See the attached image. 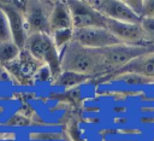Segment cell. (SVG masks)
I'll list each match as a JSON object with an SVG mask.
<instances>
[{
    "label": "cell",
    "mask_w": 154,
    "mask_h": 141,
    "mask_svg": "<svg viewBox=\"0 0 154 141\" xmlns=\"http://www.w3.org/2000/svg\"><path fill=\"white\" fill-rule=\"evenodd\" d=\"M89 2L107 19L126 23H141L142 18L135 14L126 6L124 0H96Z\"/></svg>",
    "instance_id": "ba28073f"
},
{
    "label": "cell",
    "mask_w": 154,
    "mask_h": 141,
    "mask_svg": "<svg viewBox=\"0 0 154 141\" xmlns=\"http://www.w3.org/2000/svg\"><path fill=\"white\" fill-rule=\"evenodd\" d=\"M34 141H58L65 140L64 134L59 133H31L29 136Z\"/></svg>",
    "instance_id": "ac0fdd59"
},
{
    "label": "cell",
    "mask_w": 154,
    "mask_h": 141,
    "mask_svg": "<svg viewBox=\"0 0 154 141\" xmlns=\"http://www.w3.org/2000/svg\"><path fill=\"white\" fill-rule=\"evenodd\" d=\"M61 72H73L88 77L108 74L101 49H91L71 41L60 52Z\"/></svg>",
    "instance_id": "6da1fadb"
},
{
    "label": "cell",
    "mask_w": 154,
    "mask_h": 141,
    "mask_svg": "<svg viewBox=\"0 0 154 141\" xmlns=\"http://www.w3.org/2000/svg\"><path fill=\"white\" fill-rule=\"evenodd\" d=\"M141 28L143 31V42L154 45V18H142Z\"/></svg>",
    "instance_id": "2e32d148"
},
{
    "label": "cell",
    "mask_w": 154,
    "mask_h": 141,
    "mask_svg": "<svg viewBox=\"0 0 154 141\" xmlns=\"http://www.w3.org/2000/svg\"><path fill=\"white\" fill-rule=\"evenodd\" d=\"M103 55V61L106 65V69L108 71L107 75L113 74L122 67L126 66L128 64L132 63L134 60L154 53V45L148 43H137V45H130V43H118L116 46L101 49Z\"/></svg>",
    "instance_id": "3957f363"
},
{
    "label": "cell",
    "mask_w": 154,
    "mask_h": 141,
    "mask_svg": "<svg viewBox=\"0 0 154 141\" xmlns=\"http://www.w3.org/2000/svg\"><path fill=\"white\" fill-rule=\"evenodd\" d=\"M54 1H26L24 11L30 34H49V16Z\"/></svg>",
    "instance_id": "5b68a950"
},
{
    "label": "cell",
    "mask_w": 154,
    "mask_h": 141,
    "mask_svg": "<svg viewBox=\"0 0 154 141\" xmlns=\"http://www.w3.org/2000/svg\"><path fill=\"white\" fill-rule=\"evenodd\" d=\"M24 51L34 59L49 67L53 80L61 74L60 53L53 43L49 34H30L25 42Z\"/></svg>",
    "instance_id": "7a4b0ae2"
},
{
    "label": "cell",
    "mask_w": 154,
    "mask_h": 141,
    "mask_svg": "<svg viewBox=\"0 0 154 141\" xmlns=\"http://www.w3.org/2000/svg\"><path fill=\"white\" fill-rule=\"evenodd\" d=\"M124 72H132L141 76H144L147 78H150L154 81V53L143 55L132 63L128 64L126 66L122 67L120 70L109 74V75H117V74H124Z\"/></svg>",
    "instance_id": "8fae6325"
},
{
    "label": "cell",
    "mask_w": 154,
    "mask_h": 141,
    "mask_svg": "<svg viewBox=\"0 0 154 141\" xmlns=\"http://www.w3.org/2000/svg\"><path fill=\"white\" fill-rule=\"evenodd\" d=\"M109 76L111 81L122 82L129 86H149L154 84V81L150 78H147L144 76L132 74V72H124V74H117V75H107Z\"/></svg>",
    "instance_id": "4fadbf2b"
},
{
    "label": "cell",
    "mask_w": 154,
    "mask_h": 141,
    "mask_svg": "<svg viewBox=\"0 0 154 141\" xmlns=\"http://www.w3.org/2000/svg\"><path fill=\"white\" fill-rule=\"evenodd\" d=\"M34 77H35L36 80H38V81H43V82H46V81L52 80V78H53V75H52L49 67H48L47 65L43 64V65H41V66L38 67V70L36 71V74L34 75Z\"/></svg>",
    "instance_id": "ffe728a7"
},
{
    "label": "cell",
    "mask_w": 154,
    "mask_h": 141,
    "mask_svg": "<svg viewBox=\"0 0 154 141\" xmlns=\"http://www.w3.org/2000/svg\"><path fill=\"white\" fill-rule=\"evenodd\" d=\"M126 6L138 17L142 18L143 13V0H124Z\"/></svg>",
    "instance_id": "44dd1931"
},
{
    "label": "cell",
    "mask_w": 154,
    "mask_h": 141,
    "mask_svg": "<svg viewBox=\"0 0 154 141\" xmlns=\"http://www.w3.org/2000/svg\"><path fill=\"white\" fill-rule=\"evenodd\" d=\"M6 41H12V37H11L7 16L2 10V7L0 6V42H6Z\"/></svg>",
    "instance_id": "e0dca14e"
},
{
    "label": "cell",
    "mask_w": 154,
    "mask_h": 141,
    "mask_svg": "<svg viewBox=\"0 0 154 141\" xmlns=\"http://www.w3.org/2000/svg\"><path fill=\"white\" fill-rule=\"evenodd\" d=\"M73 31H75L73 29H63V30H57L49 34L59 53L73 40Z\"/></svg>",
    "instance_id": "9a60e30c"
},
{
    "label": "cell",
    "mask_w": 154,
    "mask_h": 141,
    "mask_svg": "<svg viewBox=\"0 0 154 141\" xmlns=\"http://www.w3.org/2000/svg\"><path fill=\"white\" fill-rule=\"evenodd\" d=\"M70 8L73 30L87 28H106V18L95 10L89 1L70 0L66 1Z\"/></svg>",
    "instance_id": "277c9868"
},
{
    "label": "cell",
    "mask_w": 154,
    "mask_h": 141,
    "mask_svg": "<svg viewBox=\"0 0 154 141\" xmlns=\"http://www.w3.org/2000/svg\"><path fill=\"white\" fill-rule=\"evenodd\" d=\"M64 141H71V140H69V139H67V137L65 136V140H64Z\"/></svg>",
    "instance_id": "603a6c76"
},
{
    "label": "cell",
    "mask_w": 154,
    "mask_h": 141,
    "mask_svg": "<svg viewBox=\"0 0 154 141\" xmlns=\"http://www.w3.org/2000/svg\"><path fill=\"white\" fill-rule=\"evenodd\" d=\"M106 29L109 30L120 43H144L143 42V31L141 23H126L117 22L106 18Z\"/></svg>",
    "instance_id": "9c48e42d"
},
{
    "label": "cell",
    "mask_w": 154,
    "mask_h": 141,
    "mask_svg": "<svg viewBox=\"0 0 154 141\" xmlns=\"http://www.w3.org/2000/svg\"><path fill=\"white\" fill-rule=\"evenodd\" d=\"M73 41L91 49H105L120 43L119 40L106 28H87L75 30Z\"/></svg>",
    "instance_id": "8992f818"
},
{
    "label": "cell",
    "mask_w": 154,
    "mask_h": 141,
    "mask_svg": "<svg viewBox=\"0 0 154 141\" xmlns=\"http://www.w3.org/2000/svg\"><path fill=\"white\" fill-rule=\"evenodd\" d=\"M65 136L71 141H85L81 130H79V127L76 122H69V124L66 125Z\"/></svg>",
    "instance_id": "d6986e66"
},
{
    "label": "cell",
    "mask_w": 154,
    "mask_h": 141,
    "mask_svg": "<svg viewBox=\"0 0 154 141\" xmlns=\"http://www.w3.org/2000/svg\"><path fill=\"white\" fill-rule=\"evenodd\" d=\"M90 77L88 76H83V75H77L73 72H61L55 80H54V84L65 87V88H72L76 86H81L82 83L87 82Z\"/></svg>",
    "instance_id": "5bb4252c"
},
{
    "label": "cell",
    "mask_w": 154,
    "mask_h": 141,
    "mask_svg": "<svg viewBox=\"0 0 154 141\" xmlns=\"http://www.w3.org/2000/svg\"><path fill=\"white\" fill-rule=\"evenodd\" d=\"M22 49L13 42H0V65H7L13 63L20 57Z\"/></svg>",
    "instance_id": "7c38bea8"
},
{
    "label": "cell",
    "mask_w": 154,
    "mask_h": 141,
    "mask_svg": "<svg viewBox=\"0 0 154 141\" xmlns=\"http://www.w3.org/2000/svg\"><path fill=\"white\" fill-rule=\"evenodd\" d=\"M63 29H73L70 8L66 1H54L49 16V34Z\"/></svg>",
    "instance_id": "30bf717a"
},
{
    "label": "cell",
    "mask_w": 154,
    "mask_h": 141,
    "mask_svg": "<svg viewBox=\"0 0 154 141\" xmlns=\"http://www.w3.org/2000/svg\"><path fill=\"white\" fill-rule=\"evenodd\" d=\"M142 18H154V0H143Z\"/></svg>",
    "instance_id": "7402d4cb"
},
{
    "label": "cell",
    "mask_w": 154,
    "mask_h": 141,
    "mask_svg": "<svg viewBox=\"0 0 154 141\" xmlns=\"http://www.w3.org/2000/svg\"><path fill=\"white\" fill-rule=\"evenodd\" d=\"M0 6L5 11L8 20V27L11 31L12 41L23 51L25 47V42L29 36V31L26 28L25 16L23 11H20L13 1H0Z\"/></svg>",
    "instance_id": "52a82bcc"
}]
</instances>
